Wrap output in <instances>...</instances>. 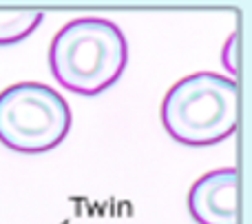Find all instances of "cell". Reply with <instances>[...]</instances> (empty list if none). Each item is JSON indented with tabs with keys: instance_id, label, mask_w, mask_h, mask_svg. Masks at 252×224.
Returning a JSON list of instances; mask_svg holds the SVG:
<instances>
[{
	"instance_id": "cell-2",
	"label": "cell",
	"mask_w": 252,
	"mask_h": 224,
	"mask_svg": "<svg viewBox=\"0 0 252 224\" xmlns=\"http://www.w3.org/2000/svg\"><path fill=\"white\" fill-rule=\"evenodd\" d=\"M239 87L235 78L213 71L190 74L175 82L161 102V124L175 142L213 147L237 131Z\"/></svg>"
},
{
	"instance_id": "cell-6",
	"label": "cell",
	"mask_w": 252,
	"mask_h": 224,
	"mask_svg": "<svg viewBox=\"0 0 252 224\" xmlns=\"http://www.w3.org/2000/svg\"><path fill=\"white\" fill-rule=\"evenodd\" d=\"M221 62H223V67H226L228 74L237 75V71H239V36L237 34H232L230 38L226 40V44H223Z\"/></svg>"
},
{
	"instance_id": "cell-4",
	"label": "cell",
	"mask_w": 252,
	"mask_h": 224,
	"mask_svg": "<svg viewBox=\"0 0 252 224\" xmlns=\"http://www.w3.org/2000/svg\"><path fill=\"white\" fill-rule=\"evenodd\" d=\"M188 211L197 224H239V173L235 167L208 171L188 191Z\"/></svg>"
},
{
	"instance_id": "cell-1",
	"label": "cell",
	"mask_w": 252,
	"mask_h": 224,
	"mask_svg": "<svg viewBox=\"0 0 252 224\" xmlns=\"http://www.w3.org/2000/svg\"><path fill=\"white\" fill-rule=\"evenodd\" d=\"M128 44L115 22L106 18H75L51 40L49 69L60 87L78 96H100L122 78Z\"/></svg>"
},
{
	"instance_id": "cell-5",
	"label": "cell",
	"mask_w": 252,
	"mask_h": 224,
	"mask_svg": "<svg viewBox=\"0 0 252 224\" xmlns=\"http://www.w3.org/2000/svg\"><path fill=\"white\" fill-rule=\"evenodd\" d=\"M42 20L44 11L40 9H0V47L22 42Z\"/></svg>"
},
{
	"instance_id": "cell-3",
	"label": "cell",
	"mask_w": 252,
	"mask_h": 224,
	"mask_svg": "<svg viewBox=\"0 0 252 224\" xmlns=\"http://www.w3.org/2000/svg\"><path fill=\"white\" fill-rule=\"evenodd\" d=\"M71 129L69 102L42 82H18L0 91V142L16 153H47Z\"/></svg>"
}]
</instances>
